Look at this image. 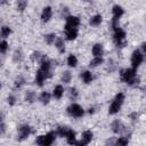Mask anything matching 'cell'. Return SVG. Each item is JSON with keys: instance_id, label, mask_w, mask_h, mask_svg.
<instances>
[{"instance_id": "cell-39", "label": "cell", "mask_w": 146, "mask_h": 146, "mask_svg": "<svg viewBox=\"0 0 146 146\" xmlns=\"http://www.w3.org/2000/svg\"><path fill=\"white\" fill-rule=\"evenodd\" d=\"M140 51H141L144 55L146 54V43H145V42H143V43H141V50H140Z\"/></svg>"}, {"instance_id": "cell-15", "label": "cell", "mask_w": 146, "mask_h": 146, "mask_svg": "<svg viewBox=\"0 0 146 146\" xmlns=\"http://www.w3.org/2000/svg\"><path fill=\"white\" fill-rule=\"evenodd\" d=\"M80 76H81V79H82V81L86 83V84H89V83H91L92 82V80H94V75H92V73L90 72V71H83V72H81V74H80Z\"/></svg>"}, {"instance_id": "cell-27", "label": "cell", "mask_w": 146, "mask_h": 146, "mask_svg": "<svg viewBox=\"0 0 146 146\" xmlns=\"http://www.w3.org/2000/svg\"><path fill=\"white\" fill-rule=\"evenodd\" d=\"M10 33H11V29L9 26H2L0 29V38H2V39L8 38L10 35Z\"/></svg>"}, {"instance_id": "cell-34", "label": "cell", "mask_w": 146, "mask_h": 146, "mask_svg": "<svg viewBox=\"0 0 146 146\" xmlns=\"http://www.w3.org/2000/svg\"><path fill=\"white\" fill-rule=\"evenodd\" d=\"M68 97L71 100H76V98L79 97V91L76 90V88H71L68 91Z\"/></svg>"}, {"instance_id": "cell-3", "label": "cell", "mask_w": 146, "mask_h": 146, "mask_svg": "<svg viewBox=\"0 0 146 146\" xmlns=\"http://www.w3.org/2000/svg\"><path fill=\"white\" fill-rule=\"evenodd\" d=\"M113 33V41L116 44V47H124L125 46V31L121 29L120 26L115 27Z\"/></svg>"}, {"instance_id": "cell-29", "label": "cell", "mask_w": 146, "mask_h": 146, "mask_svg": "<svg viewBox=\"0 0 146 146\" xmlns=\"http://www.w3.org/2000/svg\"><path fill=\"white\" fill-rule=\"evenodd\" d=\"M67 65H68L70 67H75V66L78 65V58H76L75 55L71 54V55L67 57Z\"/></svg>"}, {"instance_id": "cell-20", "label": "cell", "mask_w": 146, "mask_h": 146, "mask_svg": "<svg viewBox=\"0 0 146 146\" xmlns=\"http://www.w3.org/2000/svg\"><path fill=\"white\" fill-rule=\"evenodd\" d=\"M102 22H103V16L99 15V14L94 15V16L89 19V24H90L91 26H98V25L102 24Z\"/></svg>"}, {"instance_id": "cell-4", "label": "cell", "mask_w": 146, "mask_h": 146, "mask_svg": "<svg viewBox=\"0 0 146 146\" xmlns=\"http://www.w3.org/2000/svg\"><path fill=\"white\" fill-rule=\"evenodd\" d=\"M56 131H49L48 133L43 135V136H39L36 139H35V143L38 145H41V146H50L55 139H56Z\"/></svg>"}, {"instance_id": "cell-35", "label": "cell", "mask_w": 146, "mask_h": 146, "mask_svg": "<svg viewBox=\"0 0 146 146\" xmlns=\"http://www.w3.org/2000/svg\"><path fill=\"white\" fill-rule=\"evenodd\" d=\"M42 56H43L42 52H40V51H33L32 55H31V59L33 62H40L41 58H42Z\"/></svg>"}, {"instance_id": "cell-12", "label": "cell", "mask_w": 146, "mask_h": 146, "mask_svg": "<svg viewBox=\"0 0 146 146\" xmlns=\"http://www.w3.org/2000/svg\"><path fill=\"white\" fill-rule=\"evenodd\" d=\"M65 19H66L65 26H68V27H78L80 25V18L78 16L68 15V16L65 17Z\"/></svg>"}, {"instance_id": "cell-10", "label": "cell", "mask_w": 146, "mask_h": 146, "mask_svg": "<svg viewBox=\"0 0 146 146\" xmlns=\"http://www.w3.org/2000/svg\"><path fill=\"white\" fill-rule=\"evenodd\" d=\"M92 137H94V133L91 130H86L82 132V136H81V140L80 141H75V145L78 146H84V145H88L91 140H92Z\"/></svg>"}, {"instance_id": "cell-13", "label": "cell", "mask_w": 146, "mask_h": 146, "mask_svg": "<svg viewBox=\"0 0 146 146\" xmlns=\"http://www.w3.org/2000/svg\"><path fill=\"white\" fill-rule=\"evenodd\" d=\"M51 16H52V9H51V7H49V6L44 7L42 9V11H41V21L43 23H47V22L50 21Z\"/></svg>"}, {"instance_id": "cell-30", "label": "cell", "mask_w": 146, "mask_h": 146, "mask_svg": "<svg viewBox=\"0 0 146 146\" xmlns=\"http://www.w3.org/2000/svg\"><path fill=\"white\" fill-rule=\"evenodd\" d=\"M68 127H66V125H59L58 128H57V130H56V133H57V136H59V137H65L66 136V133H67V131H68Z\"/></svg>"}, {"instance_id": "cell-19", "label": "cell", "mask_w": 146, "mask_h": 146, "mask_svg": "<svg viewBox=\"0 0 146 146\" xmlns=\"http://www.w3.org/2000/svg\"><path fill=\"white\" fill-rule=\"evenodd\" d=\"M63 95H64V88H63V86L62 84H57L54 88V90H52V96L56 99H60L63 97Z\"/></svg>"}, {"instance_id": "cell-40", "label": "cell", "mask_w": 146, "mask_h": 146, "mask_svg": "<svg viewBox=\"0 0 146 146\" xmlns=\"http://www.w3.org/2000/svg\"><path fill=\"white\" fill-rule=\"evenodd\" d=\"M137 116H138L137 113H132V114L130 115V117L132 119V121H136V120H137Z\"/></svg>"}, {"instance_id": "cell-26", "label": "cell", "mask_w": 146, "mask_h": 146, "mask_svg": "<svg viewBox=\"0 0 146 146\" xmlns=\"http://www.w3.org/2000/svg\"><path fill=\"white\" fill-rule=\"evenodd\" d=\"M24 84H25V79L22 75H19L14 81V89H21Z\"/></svg>"}, {"instance_id": "cell-42", "label": "cell", "mask_w": 146, "mask_h": 146, "mask_svg": "<svg viewBox=\"0 0 146 146\" xmlns=\"http://www.w3.org/2000/svg\"><path fill=\"white\" fill-rule=\"evenodd\" d=\"M0 88H1V83H0Z\"/></svg>"}, {"instance_id": "cell-31", "label": "cell", "mask_w": 146, "mask_h": 146, "mask_svg": "<svg viewBox=\"0 0 146 146\" xmlns=\"http://www.w3.org/2000/svg\"><path fill=\"white\" fill-rule=\"evenodd\" d=\"M71 79H72V74L70 71H64L62 73V82L64 83H70L71 82Z\"/></svg>"}, {"instance_id": "cell-5", "label": "cell", "mask_w": 146, "mask_h": 146, "mask_svg": "<svg viewBox=\"0 0 146 146\" xmlns=\"http://www.w3.org/2000/svg\"><path fill=\"white\" fill-rule=\"evenodd\" d=\"M112 14H113V18H112V29L114 30L115 27L119 26V21H120V18L123 16L124 9H123L121 6L115 5V6H113V8H112Z\"/></svg>"}, {"instance_id": "cell-6", "label": "cell", "mask_w": 146, "mask_h": 146, "mask_svg": "<svg viewBox=\"0 0 146 146\" xmlns=\"http://www.w3.org/2000/svg\"><path fill=\"white\" fill-rule=\"evenodd\" d=\"M40 63V70L44 73V75H46V78L48 79V78H51V66H52V64H51V60L46 56V55H43L42 56V58H41V60L39 62Z\"/></svg>"}, {"instance_id": "cell-36", "label": "cell", "mask_w": 146, "mask_h": 146, "mask_svg": "<svg viewBox=\"0 0 146 146\" xmlns=\"http://www.w3.org/2000/svg\"><path fill=\"white\" fill-rule=\"evenodd\" d=\"M8 50V42L6 40H0V54H6Z\"/></svg>"}, {"instance_id": "cell-14", "label": "cell", "mask_w": 146, "mask_h": 146, "mask_svg": "<svg viewBox=\"0 0 146 146\" xmlns=\"http://www.w3.org/2000/svg\"><path fill=\"white\" fill-rule=\"evenodd\" d=\"M46 79H47V78H46L44 73H43L41 70H38L36 73H35V78H34V82H35V84L39 86V87H42V86L44 84Z\"/></svg>"}, {"instance_id": "cell-22", "label": "cell", "mask_w": 146, "mask_h": 146, "mask_svg": "<svg viewBox=\"0 0 146 146\" xmlns=\"http://www.w3.org/2000/svg\"><path fill=\"white\" fill-rule=\"evenodd\" d=\"M103 63H104V59H103L102 56H95V57L90 60L89 66H90V67H97V66L102 65Z\"/></svg>"}, {"instance_id": "cell-41", "label": "cell", "mask_w": 146, "mask_h": 146, "mask_svg": "<svg viewBox=\"0 0 146 146\" xmlns=\"http://www.w3.org/2000/svg\"><path fill=\"white\" fill-rule=\"evenodd\" d=\"M9 2V0H0V3L1 5H6V3H8Z\"/></svg>"}, {"instance_id": "cell-38", "label": "cell", "mask_w": 146, "mask_h": 146, "mask_svg": "<svg viewBox=\"0 0 146 146\" xmlns=\"http://www.w3.org/2000/svg\"><path fill=\"white\" fill-rule=\"evenodd\" d=\"M6 132V124L3 121H0V135H3Z\"/></svg>"}, {"instance_id": "cell-21", "label": "cell", "mask_w": 146, "mask_h": 146, "mask_svg": "<svg viewBox=\"0 0 146 146\" xmlns=\"http://www.w3.org/2000/svg\"><path fill=\"white\" fill-rule=\"evenodd\" d=\"M54 43H55V47L57 48V50L60 54H63L65 51V42H64V40L62 38H56V40H55Z\"/></svg>"}, {"instance_id": "cell-1", "label": "cell", "mask_w": 146, "mask_h": 146, "mask_svg": "<svg viewBox=\"0 0 146 146\" xmlns=\"http://www.w3.org/2000/svg\"><path fill=\"white\" fill-rule=\"evenodd\" d=\"M120 78L128 86H132L133 87V86H137L139 83V78L137 76L136 70H133V68H124V70H121Z\"/></svg>"}, {"instance_id": "cell-24", "label": "cell", "mask_w": 146, "mask_h": 146, "mask_svg": "<svg viewBox=\"0 0 146 146\" xmlns=\"http://www.w3.org/2000/svg\"><path fill=\"white\" fill-rule=\"evenodd\" d=\"M23 58H24L23 51H22L21 49H16L15 52H14V55H13V60H14L15 63H21V62L23 60Z\"/></svg>"}, {"instance_id": "cell-16", "label": "cell", "mask_w": 146, "mask_h": 146, "mask_svg": "<svg viewBox=\"0 0 146 146\" xmlns=\"http://www.w3.org/2000/svg\"><path fill=\"white\" fill-rule=\"evenodd\" d=\"M111 128H112V131H113L114 133H119V132H121V131L123 130L124 125L122 124L121 121H119V120H114V121L112 122V124H111Z\"/></svg>"}, {"instance_id": "cell-7", "label": "cell", "mask_w": 146, "mask_h": 146, "mask_svg": "<svg viewBox=\"0 0 146 146\" xmlns=\"http://www.w3.org/2000/svg\"><path fill=\"white\" fill-rule=\"evenodd\" d=\"M143 62H144V54L139 49L133 50L132 54H131V65H132V68L137 70L141 65Z\"/></svg>"}, {"instance_id": "cell-18", "label": "cell", "mask_w": 146, "mask_h": 146, "mask_svg": "<svg viewBox=\"0 0 146 146\" xmlns=\"http://www.w3.org/2000/svg\"><path fill=\"white\" fill-rule=\"evenodd\" d=\"M91 52L94 56H103L104 54V47L102 43H95L92 46V49H91Z\"/></svg>"}, {"instance_id": "cell-8", "label": "cell", "mask_w": 146, "mask_h": 146, "mask_svg": "<svg viewBox=\"0 0 146 146\" xmlns=\"http://www.w3.org/2000/svg\"><path fill=\"white\" fill-rule=\"evenodd\" d=\"M66 111H67L68 115H71L72 117H76V119L82 117L83 114H84V110H83L79 104H76V103L71 104V105L67 107Z\"/></svg>"}, {"instance_id": "cell-9", "label": "cell", "mask_w": 146, "mask_h": 146, "mask_svg": "<svg viewBox=\"0 0 146 146\" xmlns=\"http://www.w3.org/2000/svg\"><path fill=\"white\" fill-rule=\"evenodd\" d=\"M32 132H33L32 127H30L29 124H23V125H21V127L18 128V137H17V139H18V140H24V139H26Z\"/></svg>"}, {"instance_id": "cell-37", "label": "cell", "mask_w": 146, "mask_h": 146, "mask_svg": "<svg viewBox=\"0 0 146 146\" xmlns=\"http://www.w3.org/2000/svg\"><path fill=\"white\" fill-rule=\"evenodd\" d=\"M7 103H8L10 106L15 105V104H16V97H15L14 95H9V96L7 97Z\"/></svg>"}, {"instance_id": "cell-32", "label": "cell", "mask_w": 146, "mask_h": 146, "mask_svg": "<svg viewBox=\"0 0 146 146\" xmlns=\"http://www.w3.org/2000/svg\"><path fill=\"white\" fill-rule=\"evenodd\" d=\"M129 144V137L128 136H124V137H119L115 141H114V145H128Z\"/></svg>"}, {"instance_id": "cell-11", "label": "cell", "mask_w": 146, "mask_h": 146, "mask_svg": "<svg viewBox=\"0 0 146 146\" xmlns=\"http://www.w3.org/2000/svg\"><path fill=\"white\" fill-rule=\"evenodd\" d=\"M64 31H65V36L67 40L72 41L75 40L78 36V29L76 27H68V26H64Z\"/></svg>"}, {"instance_id": "cell-2", "label": "cell", "mask_w": 146, "mask_h": 146, "mask_svg": "<svg viewBox=\"0 0 146 146\" xmlns=\"http://www.w3.org/2000/svg\"><path fill=\"white\" fill-rule=\"evenodd\" d=\"M124 99H125V96H124L123 92L116 94L115 97H114V99H113V102L111 103V105L108 107V113L111 115H114V114L119 113L120 110H121V106H122V104L124 102Z\"/></svg>"}, {"instance_id": "cell-25", "label": "cell", "mask_w": 146, "mask_h": 146, "mask_svg": "<svg viewBox=\"0 0 146 146\" xmlns=\"http://www.w3.org/2000/svg\"><path fill=\"white\" fill-rule=\"evenodd\" d=\"M50 98H51V95H50L48 91H42L41 95H40V97H39L40 102H41L43 105L48 104V103L50 102Z\"/></svg>"}, {"instance_id": "cell-23", "label": "cell", "mask_w": 146, "mask_h": 146, "mask_svg": "<svg viewBox=\"0 0 146 146\" xmlns=\"http://www.w3.org/2000/svg\"><path fill=\"white\" fill-rule=\"evenodd\" d=\"M35 98H36V95H35V92H34L33 90H29V91L25 92V97H24V99H25L26 103L32 104V103L35 100Z\"/></svg>"}, {"instance_id": "cell-28", "label": "cell", "mask_w": 146, "mask_h": 146, "mask_svg": "<svg viewBox=\"0 0 146 146\" xmlns=\"http://www.w3.org/2000/svg\"><path fill=\"white\" fill-rule=\"evenodd\" d=\"M27 7V0H16V8L18 11H24Z\"/></svg>"}, {"instance_id": "cell-33", "label": "cell", "mask_w": 146, "mask_h": 146, "mask_svg": "<svg viewBox=\"0 0 146 146\" xmlns=\"http://www.w3.org/2000/svg\"><path fill=\"white\" fill-rule=\"evenodd\" d=\"M56 34L55 33H49V34H46L44 35V41L48 43V44H52L54 42H55V40H56Z\"/></svg>"}, {"instance_id": "cell-17", "label": "cell", "mask_w": 146, "mask_h": 146, "mask_svg": "<svg viewBox=\"0 0 146 146\" xmlns=\"http://www.w3.org/2000/svg\"><path fill=\"white\" fill-rule=\"evenodd\" d=\"M65 138H66V140H67V144L74 145L75 141H76V133H75V131L72 130V129H68V131H67Z\"/></svg>"}]
</instances>
